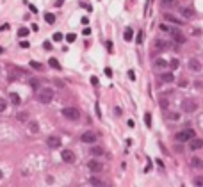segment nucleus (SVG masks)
<instances>
[{"instance_id":"26","label":"nucleus","mask_w":203,"mask_h":187,"mask_svg":"<svg viewBox=\"0 0 203 187\" xmlns=\"http://www.w3.org/2000/svg\"><path fill=\"white\" fill-rule=\"evenodd\" d=\"M48 64H50L53 70H59V68H61V66H59V62H57V59H53V57H52V59H48Z\"/></svg>"},{"instance_id":"15","label":"nucleus","mask_w":203,"mask_h":187,"mask_svg":"<svg viewBox=\"0 0 203 187\" xmlns=\"http://www.w3.org/2000/svg\"><path fill=\"white\" fill-rule=\"evenodd\" d=\"M160 80L166 82V84H171V82L175 80V75H173V73H162V75H160Z\"/></svg>"},{"instance_id":"8","label":"nucleus","mask_w":203,"mask_h":187,"mask_svg":"<svg viewBox=\"0 0 203 187\" xmlns=\"http://www.w3.org/2000/svg\"><path fill=\"white\" fill-rule=\"evenodd\" d=\"M46 146L52 148V150H55V148L61 146V139H59L57 136H48V137H46Z\"/></svg>"},{"instance_id":"22","label":"nucleus","mask_w":203,"mask_h":187,"mask_svg":"<svg viewBox=\"0 0 203 187\" xmlns=\"http://www.w3.org/2000/svg\"><path fill=\"white\" fill-rule=\"evenodd\" d=\"M191 166H193V168H203V161L198 159V157H194V159L191 161Z\"/></svg>"},{"instance_id":"2","label":"nucleus","mask_w":203,"mask_h":187,"mask_svg":"<svg viewBox=\"0 0 203 187\" xmlns=\"http://www.w3.org/2000/svg\"><path fill=\"white\" fill-rule=\"evenodd\" d=\"M194 136H196V134H194V130H193V128H185V130H180V132H177L175 139H177L178 143H189V141H191Z\"/></svg>"},{"instance_id":"30","label":"nucleus","mask_w":203,"mask_h":187,"mask_svg":"<svg viewBox=\"0 0 203 187\" xmlns=\"http://www.w3.org/2000/svg\"><path fill=\"white\" fill-rule=\"evenodd\" d=\"M144 121H146V127H152V114L150 112L144 114Z\"/></svg>"},{"instance_id":"40","label":"nucleus","mask_w":203,"mask_h":187,"mask_svg":"<svg viewBox=\"0 0 203 187\" xmlns=\"http://www.w3.org/2000/svg\"><path fill=\"white\" fill-rule=\"evenodd\" d=\"M128 78H130V80H136V73H134V71H128Z\"/></svg>"},{"instance_id":"35","label":"nucleus","mask_w":203,"mask_h":187,"mask_svg":"<svg viewBox=\"0 0 203 187\" xmlns=\"http://www.w3.org/2000/svg\"><path fill=\"white\" fill-rule=\"evenodd\" d=\"M169 120H173V121H178V120H180V114H178V112H173V114H169Z\"/></svg>"},{"instance_id":"3","label":"nucleus","mask_w":203,"mask_h":187,"mask_svg":"<svg viewBox=\"0 0 203 187\" xmlns=\"http://www.w3.org/2000/svg\"><path fill=\"white\" fill-rule=\"evenodd\" d=\"M62 116L66 120H70V121H77L80 118V111L77 107H64L62 109Z\"/></svg>"},{"instance_id":"1","label":"nucleus","mask_w":203,"mask_h":187,"mask_svg":"<svg viewBox=\"0 0 203 187\" xmlns=\"http://www.w3.org/2000/svg\"><path fill=\"white\" fill-rule=\"evenodd\" d=\"M36 98H37V102L39 103H50L52 102V98H53V91L52 89H37V95H36Z\"/></svg>"},{"instance_id":"31","label":"nucleus","mask_w":203,"mask_h":187,"mask_svg":"<svg viewBox=\"0 0 203 187\" xmlns=\"http://www.w3.org/2000/svg\"><path fill=\"white\" fill-rule=\"evenodd\" d=\"M5 109H7V102H5V100L0 96V112H4Z\"/></svg>"},{"instance_id":"44","label":"nucleus","mask_w":203,"mask_h":187,"mask_svg":"<svg viewBox=\"0 0 203 187\" xmlns=\"http://www.w3.org/2000/svg\"><path fill=\"white\" fill-rule=\"evenodd\" d=\"M105 45H107V50H109V52H112V43H111V41H107Z\"/></svg>"},{"instance_id":"5","label":"nucleus","mask_w":203,"mask_h":187,"mask_svg":"<svg viewBox=\"0 0 203 187\" xmlns=\"http://www.w3.org/2000/svg\"><path fill=\"white\" fill-rule=\"evenodd\" d=\"M171 36H173V41H175L177 45H184V43H185V36L182 34L180 29H171Z\"/></svg>"},{"instance_id":"42","label":"nucleus","mask_w":203,"mask_h":187,"mask_svg":"<svg viewBox=\"0 0 203 187\" xmlns=\"http://www.w3.org/2000/svg\"><path fill=\"white\" fill-rule=\"evenodd\" d=\"M137 43H139V45L143 43V32H139V36H137Z\"/></svg>"},{"instance_id":"34","label":"nucleus","mask_w":203,"mask_h":187,"mask_svg":"<svg viewBox=\"0 0 203 187\" xmlns=\"http://www.w3.org/2000/svg\"><path fill=\"white\" fill-rule=\"evenodd\" d=\"M75 39H77V36H75V34H68V36H66V41H68V43H73Z\"/></svg>"},{"instance_id":"33","label":"nucleus","mask_w":203,"mask_h":187,"mask_svg":"<svg viewBox=\"0 0 203 187\" xmlns=\"http://www.w3.org/2000/svg\"><path fill=\"white\" fill-rule=\"evenodd\" d=\"M159 103H160V107H162V109H168V105H169V102H168L166 98H160V100H159Z\"/></svg>"},{"instance_id":"27","label":"nucleus","mask_w":203,"mask_h":187,"mask_svg":"<svg viewBox=\"0 0 203 187\" xmlns=\"http://www.w3.org/2000/svg\"><path fill=\"white\" fill-rule=\"evenodd\" d=\"M45 20H46V23H50V25H52V23H55V16H53V14H50V12H48V14H45Z\"/></svg>"},{"instance_id":"48","label":"nucleus","mask_w":203,"mask_h":187,"mask_svg":"<svg viewBox=\"0 0 203 187\" xmlns=\"http://www.w3.org/2000/svg\"><path fill=\"white\" fill-rule=\"evenodd\" d=\"M62 2H64V0H57V2H55V7H59V5H62Z\"/></svg>"},{"instance_id":"50","label":"nucleus","mask_w":203,"mask_h":187,"mask_svg":"<svg viewBox=\"0 0 203 187\" xmlns=\"http://www.w3.org/2000/svg\"><path fill=\"white\" fill-rule=\"evenodd\" d=\"M0 178H2V169H0Z\"/></svg>"},{"instance_id":"12","label":"nucleus","mask_w":203,"mask_h":187,"mask_svg":"<svg viewBox=\"0 0 203 187\" xmlns=\"http://www.w3.org/2000/svg\"><path fill=\"white\" fill-rule=\"evenodd\" d=\"M202 146H203V141L198 139V137H193V139L189 141V148H191V150H200Z\"/></svg>"},{"instance_id":"17","label":"nucleus","mask_w":203,"mask_h":187,"mask_svg":"<svg viewBox=\"0 0 203 187\" xmlns=\"http://www.w3.org/2000/svg\"><path fill=\"white\" fill-rule=\"evenodd\" d=\"M9 100H11L12 105H20V103H21V98H20V95H16V93H11V95H9Z\"/></svg>"},{"instance_id":"38","label":"nucleus","mask_w":203,"mask_h":187,"mask_svg":"<svg viewBox=\"0 0 203 187\" xmlns=\"http://www.w3.org/2000/svg\"><path fill=\"white\" fill-rule=\"evenodd\" d=\"M53 39H55V41H61V39H62V34H61V32H55V34H53Z\"/></svg>"},{"instance_id":"6","label":"nucleus","mask_w":203,"mask_h":187,"mask_svg":"<svg viewBox=\"0 0 203 187\" xmlns=\"http://www.w3.org/2000/svg\"><path fill=\"white\" fill-rule=\"evenodd\" d=\"M196 109H198V105L194 103V100H184V102H182V111H184V112L189 114V112H194Z\"/></svg>"},{"instance_id":"43","label":"nucleus","mask_w":203,"mask_h":187,"mask_svg":"<svg viewBox=\"0 0 203 187\" xmlns=\"http://www.w3.org/2000/svg\"><path fill=\"white\" fill-rule=\"evenodd\" d=\"M20 46H21V48H29V43H27V41H21Z\"/></svg>"},{"instance_id":"46","label":"nucleus","mask_w":203,"mask_h":187,"mask_svg":"<svg viewBox=\"0 0 203 187\" xmlns=\"http://www.w3.org/2000/svg\"><path fill=\"white\" fill-rule=\"evenodd\" d=\"M178 86H180V87H185V86H187V80H180Z\"/></svg>"},{"instance_id":"28","label":"nucleus","mask_w":203,"mask_h":187,"mask_svg":"<svg viewBox=\"0 0 203 187\" xmlns=\"http://www.w3.org/2000/svg\"><path fill=\"white\" fill-rule=\"evenodd\" d=\"M30 66H32L34 70H37V71L43 70V64H39V62H36V61H30Z\"/></svg>"},{"instance_id":"14","label":"nucleus","mask_w":203,"mask_h":187,"mask_svg":"<svg viewBox=\"0 0 203 187\" xmlns=\"http://www.w3.org/2000/svg\"><path fill=\"white\" fill-rule=\"evenodd\" d=\"M164 18H166V21H169V23H177V25H182V23H184L182 20L175 18V16H173V14H169V12H166V14H164Z\"/></svg>"},{"instance_id":"4","label":"nucleus","mask_w":203,"mask_h":187,"mask_svg":"<svg viewBox=\"0 0 203 187\" xmlns=\"http://www.w3.org/2000/svg\"><path fill=\"white\" fill-rule=\"evenodd\" d=\"M80 141H82V143H87V144H95V143L98 141V136H96L95 132H84V134L80 136Z\"/></svg>"},{"instance_id":"24","label":"nucleus","mask_w":203,"mask_h":187,"mask_svg":"<svg viewBox=\"0 0 203 187\" xmlns=\"http://www.w3.org/2000/svg\"><path fill=\"white\" fill-rule=\"evenodd\" d=\"M29 34H30V30L25 29V27H21V29L18 30V36H20V37H25V36H29Z\"/></svg>"},{"instance_id":"16","label":"nucleus","mask_w":203,"mask_h":187,"mask_svg":"<svg viewBox=\"0 0 203 187\" xmlns=\"http://www.w3.org/2000/svg\"><path fill=\"white\" fill-rule=\"evenodd\" d=\"M180 14L184 16V18H193V9H189V7H180Z\"/></svg>"},{"instance_id":"41","label":"nucleus","mask_w":203,"mask_h":187,"mask_svg":"<svg viewBox=\"0 0 203 187\" xmlns=\"http://www.w3.org/2000/svg\"><path fill=\"white\" fill-rule=\"evenodd\" d=\"M91 84H93V86H98V78H96V77H91Z\"/></svg>"},{"instance_id":"49","label":"nucleus","mask_w":203,"mask_h":187,"mask_svg":"<svg viewBox=\"0 0 203 187\" xmlns=\"http://www.w3.org/2000/svg\"><path fill=\"white\" fill-rule=\"evenodd\" d=\"M2 52H4V48H2V46H0V54H2Z\"/></svg>"},{"instance_id":"19","label":"nucleus","mask_w":203,"mask_h":187,"mask_svg":"<svg viewBox=\"0 0 203 187\" xmlns=\"http://www.w3.org/2000/svg\"><path fill=\"white\" fill-rule=\"evenodd\" d=\"M87 184H89V186H98V187L105 186V184H103V182H102L100 178H96V177H91V178L87 180Z\"/></svg>"},{"instance_id":"18","label":"nucleus","mask_w":203,"mask_h":187,"mask_svg":"<svg viewBox=\"0 0 203 187\" xmlns=\"http://www.w3.org/2000/svg\"><path fill=\"white\" fill-rule=\"evenodd\" d=\"M29 130H30L32 134H37V132H39V125H37V121L30 120V121H29Z\"/></svg>"},{"instance_id":"21","label":"nucleus","mask_w":203,"mask_h":187,"mask_svg":"<svg viewBox=\"0 0 203 187\" xmlns=\"http://www.w3.org/2000/svg\"><path fill=\"white\" fill-rule=\"evenodd\" d=\"M29 86H30L32 89H36V91L41 89V82H39L37 78H30V80H29Z\"/></svg>"},{"instance_id":"36","label":"nucleus","mask_w":203,"mask_h":187,"mask_svg":"<svg viewBox=\"0 0 203 187\" xmlns=\"http://www.w3.org/2000/svg\"><path fill=\"white\" fill-rule=\"evenodd\" d=\"M43 48H45V50H52L53 46H52V43H50V41H45V43H43Z\"/></svg>"},{"instance_id":"37","label":"nucleus","mask_w":203,"mask_h":187,"mask_svg":"<svg viewBox=\"0 0 203 187\" xmlns=\"http://www.w3.org/2000/svg\"><path fill=\"white\" fill-rule=\"evenodd\" d=\"M194 184H196V186H203V175H202V177H196V178H194Z\"/></svg>"},{"instance_id":"39","label":"nucleus","mask_w":203,"mask_h":187,"mask_svg":"<svg viewBox=\"0 0 203 187\" xmlns=\"http://www.w3.org/2000/svg\"><path fill=\"white\" fill-rule=\"evenodd\" d=\"M82 34H84V36H89V34H91V29H89V27H87V29H84V30H82Z\"/></svg>"},{"instance_id":"9","label":"nucleus","mask_w":203,"mask_h":187,"mask_svg":"<svg viewBox=\"0 0 203 187\" xmlns=\"http://www.w3.org/2000/svg\"><path fill=\"white\" fill-rule=\"evenodd\" d=\"M61 159H62L64 162L71 164V162H75V153H73L71 150H62V152H61Z\"/></svg>"},{"instance_id":"47","label":"nucleus","mask_w":203,"mask_h":187,"mask_svg":"<svg viewBox=\"0 0 203 187\" xmlns=\"http://www.w3.org/2000/svg\"><path fill=\"white\" fill-rule=\"evenodd\" d=\"M114 114H118V116H119V114H121V109H119V107H116V109H114Z\"/></svg>"},{"instance_id":"20","label":"nucleus","mask_w":203,"mask_h":187,"mask_svg":"<svg viewBox=\"0 0 203 187\" xmlns=\"http://www.w3.org/2000/svg\"><path fill=\"white\" fill-rule=\"evenodd\" d=\"M123 37H125V41H132V37H134V30H132L130 27H128V29H125Z\"/></svg>"},{"instance_id":"11","label":"nucleus","mask_w":203,"mask_h":187,"mask_svg":"<svg viewBox=\"0 0 203 187\" xmlns=\"http://www.w3.org/2000/svg\"><path fill=\"white\" fill-rule=\"evenodd\" d=\"M160 7L162 9H175V7H178V2L177 0H160Z\"/></svg>"},{"instance_id":"29","label":"nucleus","mask_w":203,"mask_h":187,"mask_svg":"<svg viewBox=\"0 0 203 187\" xmlns=\"http://www.w3.org/2000/svg\"><path fill=\"white\" fill-rule=\"evenodd\" d=\"M27 118H29V114H27V112H20V114L16 116V120H18V121H27Z\"/></svg>"},{"instance_id":"7","label":"nucleus","mask_w":203,"mask_h":187,"mask_svg":"<svg viewBox=\"0 0 203 187\" xmlns=\"http://www.w3.org/2000/svg\"><path fill=\"white\" fill-rule=\"evenodd\" d=\"M87 169L93 171V173H102L103 164H102L100 161H89V162H87Z\"/></svg>"},{"instance_id":"32","label":"nucleus","mask_w":203,"mask_h":187,"mask_svg":"<svg viewBox=\"0 0 203 187\" xmlns=\"http://www.w3.org/2000/svg\"><path fill=\"white\" fill-rule=\"evenodd\" d=\"M178 64H180V62H178V59H171V61H169V66H171L173 70H177V68H178Z\"/></svg>"},{"instance_id":"13","label":"nucleus","mask_w":203,"mask_h":187,"mask_svg":"<svg viewBox=\"0 0 203 187\" xmlns=\"http://www.w3.org/2000/svg\"><path fill=\"white\" fill-rule=\"evenodd\" d=\"M89 152H91V155H95V157H100V155H103V148L102 146H96V143L89 148Z\"/></svg>"},{"instance_id":"10","label":"nucleus","mask_w":203,"mask_h":187,"mask_svg":"<svg viewBox=\"0 0 203 187\" xmlns=\"http://www.w3.org/2000/svg\"><path fill=\"white\" fill-rule=\"evenodd\" d=\"M187 66H189V70L191 71H202V61H198V59H191L189 62H187Z\"/></svg>"},{"instance_id":"45","label":"nucleus","mask_w":203,"mask_h":187,"mask_svg":"<svg viewBox=\"0 0 203 187\" xmlns=\"http://www.w3.org/2000/svg\"><path fill=\"white\" fill-rule=\"evenodd\" d=\"M105 75H107V77H112V71H111V68H105Z\"/></svg>"},{"instance_id":"25","label":"nucleus","mask_w":203,"mask_h":187,"mask_svg":"<svg viewBox=\"0 0 203 187\" xmlns=\"http://www.w3.org/2000/svg\"><path fill=\"white\" fill-rule=\"evenodd\" d=\"M155 48H159V50H164V48H166V41H162V39H157V41H155Z\"/></svg>"},{"instance_id":"23","label":"nucleus","mask_w":203,"mask_h":187,"mask_svg":"<svg viewBox=\"0 0 203 187\" xmlns=\"http://www.w3.org/2000/svg\"><path fill=\"white\" fill-rule=\"evenodd\" d=\"M168 64H169V62H168L166 59H157V61H155V66H157V68H166Z\"/></svg>"}]
</instances>
